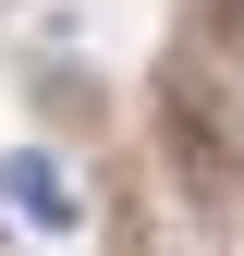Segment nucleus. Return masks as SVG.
I'll return each mask as SVG.
<instances>
[{
    "label": "nucleus",
    "instance_id": "obj_1",
    "mask_svg": "<svg viewBox=\"0 0 244 256\" xmlns=\"http://www.w3.org/2000/svg\"><path fill=\"white\" fill-rule=\"evenodd\" d=\"M0 196L37 220V232H74V196H61V171H49V158H24V146H12V158H0Z\"/></svg>",
    "mask_w": 244,
    "mask_h": 256
}]
</instances>
